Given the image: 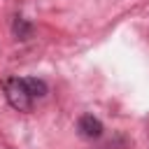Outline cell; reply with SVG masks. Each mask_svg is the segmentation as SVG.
Segmentation results:
<instances>
[{
	"instance_id": "1",
	"label": "cell",
	"mask_w": 149,
	"mask_h": 149,
	"mask_svg": "<svg viewBox=\"0 0 149 149\" xmlns=\"http://www.w3.org/2000/svg\"><path fill=\"white\" fill-rule=\"evenodd\" d=\"M5 95H7V100H9V105L14 107V109H19V112H30V107H33V98H30V93L26 91V86H23V81L19 79V77H14V79H5Z\"/></svg>"
},
{
	"instance_id": "2",
	"label": "cell",
	"mask_w": 149,
	"mask_h": 149,
	"mask_svg": "<svg viewBox=\"0 0 149 149\" xmlns=\"http://www.w3.org/2000/svg\"><path fill=\"white\" fill-rule=\"evenodd\" d=\"M77 130H79V135L86 137V140H98V137L102 135V123H100V119H95L93 114H84V116H79V121H77Z\"/></svg>"
},
{
	"instance_id": "3",
	"label": "cell",
	"mask_w": 149,
	"mask_h": 149,
	"mask_svg": "<svg viewBox=\"0 0 149 149\" xmlns=\"http://www.w3.org/2000/svg\"><path fill=\"white\" fill-rule=\"evenodd\" d=\"M21 81H23L26 91L30 93V98H44V95H47V84H44L42 79H35V77H23Z\"/></svg>"
},
{
	"instance_id": "4",
	"label": "cell",
	"mask_w": 149,
	"mask_h": 149,
	"mask_svg": "<svg viewBox=\"0 0 149 149\" xmlns=\"http://www.w3.org/2000/svg\"><path fill=\"white\" fill-rule=\"evenodd\" d=\"M14 35H16L19 40H28V37L33 35V26H30L26 19H16V21H14Z\"/></svg>"
}]
</instances>
